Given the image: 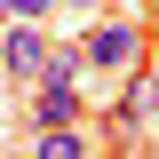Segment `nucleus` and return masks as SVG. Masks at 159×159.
I'll use <instances>...</instances> for the list:
<instances>
[{
    "label": "nucleus",
    "mask_w": 159,
    "mask_h": 159,
    "mask_svg": "<svg viewBox=\"0 0 159 159\" xmlns=\"http://www.w3.org/2000/svg\"><path fill=\"white\" fill-rule=\"evenodd\" d=\"M135 56H143V24H135V16H119V24H103V32H88V64H96V72H127Z\"/></svg>",
    "instance_id": "nucleus-1"
},
{
    "label": "nucleus",
    "mask_w": 159,
    "mask_h": 159,
    "mask_svg": "<svg viewBox=\"0 0 159 159\" xmlns=\"http://www.w3.org/2000/svg\"><path fill=\"white\" fill-rule=\"evenodd\" d=\"M151 111H159V72H143V56H135V64H127V88H119V103H111V127L135 135Z\"/></svg>",
    "instance_id": "nucleus-2"
},
{
    "label": "nucleus",
    "mask_w": 159,
    "mask_h": 159,
    "mask_svg": "<svg viewBox=\"0 0 159 159\" xmlns=\"http://www.w3.org/2000/svg\"><path fill=\"white\" fill-rule=\"evenodd\" d=\"M40 56H48V40L32 32V16L24 24H0V72L8 80H40Z\"/></svg>",
    "instance_id": "nucleus-3"
},
{
    "label": "nucleus",
    "mask_w": 159,
    "mask_h": 159,
    "mask_svg": "<svg viewBox=\"0 0 159 159\" xmlns=\"http://www.w3.org/2000/svg\"><path fill=\"white\" fill-rule=\"evenodd\" d=\"M32 159H88V119H64V127H40L24 143Z\"/></svg>",
    "instance_id": "nucleus-4"
},
{
    "label": "nucleus",
    "mask_w": 159,
    "mask_h": 159,
    "mask_svg": "<svg viewBox=\"0 0 159 159\" xmlns=\"http://www.w3.org/2000/svg\"><path fill=\"white\" fill-rule=\"evenodd\" d=\"M64 119H88L80 88H32V127H64Z\"/></svg>",
    "instance_id": "nucleus-5"
},
{
    "label": "nucleus",
    "mask_w": 159,
    "mask_h": 159,
    "mask_svg": "<svg viewBox=\"0 0 159 159\" xmlns=\"http://www.w3.org/2000/svg\"><path fill=\"white\" fill-rule=\"evenodd\" d=\"M80 72H88V48H48L40 56V88H80Z\"/></svg>",
    "instance_id": "nucleus-6"
},
{
    "label": "nucleus",
    "mask_w": 159,
    "mask_h": 159,
    "mask_svg": "<svg viewBox=\"0 0 159 159\" xmlns=\"http://www.w3.org/2000/svg\"><path fill=\"white\" fill-rule=\"evenodd\" d=\"M8 8H16V16H48L56 0H8Z\"/></svg>",
    "instance_id": "nucleus-7"
},
{
    "label": "nucleus",
    "mask_w": 159,
    "mask_h": 159,
    "mask_svg": "<svg viewBox=\"0 0 159 159\" xmlns=\"http://www.w3.org/2000/svg\"><path fill=\"white\" fill-rule=\"evenodd\" d=\"M64 8H103V0H64Z\"/></svg>",
    "instance_id": "nucleus-8"
},
{
    "label": "nucleus",
    "mask_w": 159,
    "mask_h": 159,
    "mask_svg": "<svg viewBox=\"0 0 159 159\" xmlns=\"http://www.w3.org/2000/svg\"><path fill=\"white\" fill-rule=\"evenodd\" d=\"M8 16H16V8H8V0H0V24H8Z\"/></svg>",
    "instance_id": "nucleus-9"
},
{
    "label": "nucleus",
    "mask_w": 159,
    "mask_h": 159,
    "mask_svg": "<svg viewBox=\"0 0 159 159\" xmlns=\"http://www.w3.org/2000/svg\"><path fill=\"white\" fill-rule=\"evenodd\" d=\"M151 16H159V0H151Z\"/></svg>",
    "instance_id": "nucleus-10"
}]
</instances>
